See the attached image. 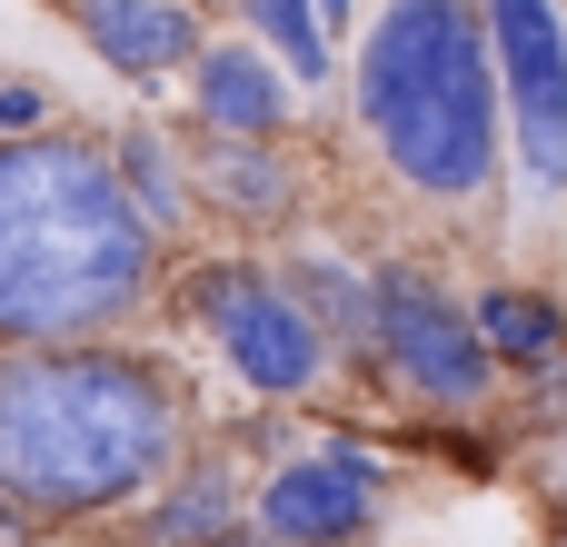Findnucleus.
<instances>
[{
    "mask_svg": "<svg viewBox=\"0 0 567 547\" xmlns=\"http://www.w3.org/2000/svg\"><path fill=\"white\" fill-rule=\"evenodd\" d=\"M289 70L259 40H209L189 60V120L199 140H289Z\"/></svg>",
    "mask_w": 567,
    "mask_h": 547,
    "instance_id": "obj_9",
    "label": "nucleus"
},
{
    "mask_svg": "<svg viewBox=\"0 0 567 547\" xmlns=\"http://www.w3.org/2000/svg\"><path fill=\"white\" fill-rule=\"evenodd\" d=\"M239 528H249V488L229 458H179L140 508V547H229Z\"/></svg>",
    "mask_w": 567,
    "mask_h": 547,
    "instance_id": "obj_11",
    "label": "nucleus"
},
{
    "mask_svg": "<svg viewBox=\"0 0 567 547\" xmlns=\"http://www.w3.org/2000/svg\"><path fill=\"white\" fill-rule=\"evenodd\" d=\"M189 319L209 329V349L229 359V379L249 399H309L339 359L309 329V309L279 289V269H259V259H199L189 269Z\"/></svg>",
    "mask_w": 567,
    "mask_h": 547,
    "instance_id": "obj_4",
    "label": "nucleus"
},
{
    "mask_svg": "<svg viewBox=\"0 0 567 547\" xmlns=\"http://www.w3.org/2000/svg\"><path fill=\"white\" fill-rule=\"evenodd\" d=\"M498 100H508V149L538 199H567V20L558 0H478Z\"/></svg>",
    "mask_w": 567,
    "mask_h": 547,
    "instance_id": "obj_6",
    "label": "nucleus"
},
{
    "mask_svg": "<svg viewBox=\"0 0 567 547\" xmlns=\"http://www.w3.org/2000/svg\"><path fill=\"white\" fill-rule=\"evenodd\" d=\"M159 289V239L130 209L110 140H0V349H100Z\"/></svg>",
    "mask_w": 567,
    "mask_h": 547,
    "instance_id": "obj_2",
    "label": "nucleus"
},
{
    "mask_svg": "<svg viewBox=\"0 0 567 547\" xmlns=\"http://www.w3.org/2000/svg\"><path fill=\"white\" fill-rule=\"evenodd\" d=\"M60 20L80 30V50L140 90L159 80H189V60L209 50V20L199 0H60Z\"/></svg>",
    "mask_w": 567,
    "mask_h": 547,
    "instance_id": "obj_8",
    "label": "nucleus"
},
{
    "mask_svg": "<svg viewBox=\"0 0 567 547\" xmlns=\"http://www.w3.org/2000/svg\"><path fill=\"white\" fill-rule=\"evenodd\" d=\"M189 458V399L150 349H10L0 359V518L90 528Z\"/></svg>",
    "mask_w": 567,
    "mask_h": 547,
    "instance_id": "obj_1",
    "label": "nucleus"
},
{
    "mask_svg": "<svg viewBox=\"0 0 567 547\" xmlns=\"http://www.w3.org/2000/svg\"><path fill=\"white\" fill-rule=\"evenodd\" d=\"M369 289H379V359H389V379H399L419 409H488V399H498V359H488L468 299H449V289H439L429 269H409V259L369 269Z\"/></svg>",
    "mask_w": 567,
    "mask_h": 547,
    "instance_id": "obj_5",
    "label": "nucleus"
},
{
    "mask_svg": "<svg viewBox=\"0 0 567 547\" xmlns=\"http://www.w3.org/2000/svg\"><path fill=\"white\" fill-rule=\"evenodd\" d=\"M40 130H60V100L40 80H10L0 70V140H40Z\"/></svg>",
    "mask_w": 567,
    "mask_h": 547,
    "instance_id": "obj_16",
    "label": "nucleus"
},
{
    "mask_svg": "<svg viewBox=\"0 0 567 547\" xmlns=\"http://www.w3.org/2000/svg\"><path fill=\"white\" fill-rule=\"evenodd\" d=\"M468 319H478V339H488L498 369H528V379L567 369V309L548 289H508V279H498V289L468 299Z\"/></svg>",
    "mask_w": 567,
    "mask_h": 547,
    "instance_id": "obj_12",
    "label": "nucleus"
},
{
    "mask_svg": "<svg viewBox=\"0 0 567 547\" xmlns=\"http://www.w3.org/2000/svg\"><path fill=\"white\" fill-rule=\"evenodd\" d=\"M239 20L259 30V50H269L289 80H309V90L329 80L339 50H329V30H319V0H239Z\"/></svg>",
    "mask_w": 567,
    "mask_h": 547,
    "instance_id": "obj_15",
    "label": "nucleus"
},
{
    "mask_svg": "<svg viewBox=\"0 0 567 547\" xmlns=\"http://www.w3.org/2000/svg\"><path fill=\"white\" fill-rule=\"evenodd\" d=\"M379 508H389L379 458L349 448V438H329V448H309V458H279V468L249 488V528L279 538V547H359L379 528Z\"/></svg>",
    "mask_w": 567,
    "mask_h": 547,
    "instance_id": "obj_7",
    "label": "nucleus"
},
{
    "mask_svg": "<svg viewBox=\"0 0 567 547\" xmlns=\"http://www.w3.org/2000/svg\"><path fill=\"white\" fill-rule=\"evenodd\" d=\"M349 110L409 199L429 209L488 199L508 159V100H498L478 0H379L359 30Z\"/></svg>",
    "mask_w": 567,
    "mask_h": 547,
    "instance_id": "obj_3",
    "label": "nucleus"
},
{
    "mask_svg": "<svg viewBox=\"0 0 567 547\" xmlns=\"http://www.w3.org/2000/svg\"><path fill=\"white\" fill-rule=\"evenodd\" d=\"M110 169H120V189H130V209L150 219V239L169 249V229L189 219V159L169 149V130H150V120H130V130L110 140Z\"/></svg>",
    "mask_w": 567,
    "mask_h": 547,
    "instance_id": "obj_14",
    "label": "nucleus"
},
{
    "mask_svg": "<svg viewBox=\"0 0 567 547\" xmlns=\"http://www.w3.org/2000/svg\"><path fill=\"white\" fill-rule=\"evenodd\" d=\"M279 289L309 309V329L329 349H379V289H369V269H349V259H289Z\"/></svg>",
    "mask_w": 567,
    "mask_h": 547,
    "instance_id": "obj_13",
    "label": "nucleus"
},
{
    "mask_svg": "<svg viewBox=\"0 0 567 547\" xmlns=\"http://www.w3.org/2000/svg\"><path fill=\"white\" fill-rule=\"evenodd\" d=\"M299 159L289 140H199L189 159V199H209L229 229H289L299 219Z\"/></svg>",
    "mask_w": 567,
    "mask_h": 547,
    "instance_id": "obj_10",
    "label": "nucleus"
}]
</instances>
